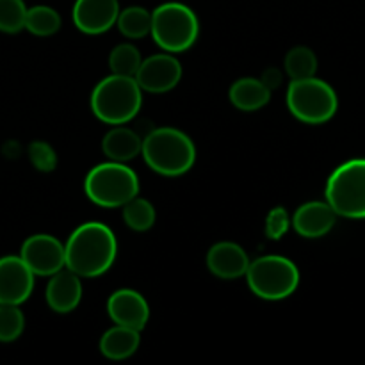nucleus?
Returning a JSON list of instances; mask_svg holds the SVG:
<instances>
[{"label": "nucleus", "instance_id": "f257e3e1", "mask_svg": "<svg viewBox=\"0 0 365 365\" xmlns=\"http://www.w3.org/2000/svg\"><path fill=\"white\" fill-rule=\"evenodd\" d=\"M118 242L113 230L98 221L75 228L64 245L66 267L81 278H96L113 267Z\"/></svg>", "mask_w": 365, "mask_h": 365}, {"label": "nucleus", "instance_id": "f03ea898", "mask_svg": "<svg viewBox=\"0 0 365 365\" xmlns=\"http://www.w3.org/2000/svg\"><path fill=\"white\" fill-rule=\"evenodd\" d=\"M143 157L150 170L164 177H178L195 166L196 146L178 128L160 127L143 138Z\"/></svg>", "mask_w": 365, "mask_h": 365}, {"label": "nucleus", "instance_id": "7ed1b4c3", "mask_svg": "<svg viewBox=\"0 0 365 365\" xmlns=\"http://www.w3.org/2000/svg\"><path fill=\"white\" fill-rule=\"evenodd\" d=\"M143 106V89L134 77L109 75L96 84L91 95V110L107 125H125L138 116Z\"/></svg>", "mask_w": 365, "mask_h": 365}, {"label": "nucleus", "instance_id": "20e7f679", "mask_svg": "<svg viewBox=\"0 0 365 365\" xmlns=\"http://www.w3.org/2000/svg\"><path fill=\"white\" fill-rule=\"evenodd\" d=\"M84 189L88 198L98 207L118 209L139 195V178L125 163L109 160L89 171Z\"/></svg>", "mask_w": 365, "mask_h": 365}, {"label": "nucleus", "instance_id": "39448f33", "mask_svg": "<svg viewBox=\"0 0 365 365\" xmlns=\"http://www.w3.org/2000/svg\"><path fill=\"white\" fill-rule=\"evenodd\" d=\"M153 41L170 53H180L191 48L200 34V24L195 11L180 2H166L152 13Z\"/></svg>", "mask_w": 365, "mask_h": 365}, {"label": "nucleus", "instance_id": "423d86ee", "mask_svg": "<svg viewBox=\"0 0 365 365\" xmlns=\"http://www.w3.org/2000/svg\"><path fill=\"white\" fill-rule=\"evenodd\" d=\"M245 277L250 291L267 302L289 298L299 285L298 266L280 255H266L253 260Z\"/></svg>", "mask_w": 365, "mask_h": 365}, {"label": "nucleus", "instance_id": "0eeeda50", "mask_svg": "<svg viewBox=\"0 0 365 365\" xmlns=\"http://www.w3.org/2000/svg\"><path fill=\"white\" fill-rule=\"evenodd\" d=\"M287 106L292 116L303 123L321 125L335 116L339 100L328 82L310 77L289 84Z\"/></svg>", "mask_w": 365, "mask_h": 365}, {"label": "nucleus", "instance_id": "6e6552de", "mask_svg": "<svg viewBox=\"0 0 365 365\" xmlns=\"http://www.w3.org/2000/svg\"><path fill=\"white\" fill-rule=\"evenodd\" d=\"M324 195L337 216L365 217V159L341 164L328 178Z\"/></svg>", "mask_w": 365, "mask_h": 365}, {"label": "nucleus", "instance_id": "1a4fd4ad", "mask_svg": "<svg viewBox=\"0 0 365 365\" xmlns=\"http://www.w3.org/2000/svg\"><path fill=\"white\" fill-rule=\"evenodd\" d=\"M20 257L34 273V277H52L57 271L66 267L64 245L48 234L31 235L21 245Z\"/></svg>", "mask_w": 365, "mask_h": 365}, {"label": "nucleus", "instance_id": "9d476101", "mask_svg": "<svg viewBox=\"0 0 365 365\" xmlns=\"http://www.w3.org/2000/svg\"><path fill=\"white\" fill-rule=\"evenodd\" d=\"M134 78L143 91L160 95L171 91L180 82L182 64L170 52L155 53L143 61Z\"/></svg>", "mask_w": 365, "mask_h": 365}, {"label": "nucleus", "instance_id": "9b49d317", "mask_svg": "<svg viewBox=\"0 0 365 365\" xmlns=\"http://www.w3.org/2000/svg\"><path fill=\"white\" fill-rule=\"evenodd\" d=\"M34 289V273L21 257L0 259V305H21Z\"/></svg>", "mask_w": 365, "mask_h": 365}, {"label": "nucleus", "instance_id": "f8f14e48", "mask_svg": "<svg viewBox=\"0 0 365 365\" xmlns=\"http://www.w3.org/2000/svg\"><path fill=\"white\" fill-rule=\"evenodd\" d=\"M118 0H77L73 6V24L84 34H103L118 20Z\"/></svg>", "mask_w": 365, "mask_h": 365}, {"label": "nucleus", "instance_id": "ddd939ff", "mask_svg": "<svg viewBox=\"0 0 365 365\" xmlns=\"http://www.w3.org/2000/svg\"><path fill=\"white\" fill-rule=\"evenodd\" d=\"M107 314L114 324L141 331L150 317V309L143 294L132 289H120L107 299Z\"/></svg>", "mask_w": 365, "mask_h": 365}, {"label": "nucleus", "instance_id": "4468645a", "mask_svg": "<svg viewBox=\"0 0 365 365\" xmlns=\"http://www.w3.org/2000/svg\"><path fill=\"white\" fill-rule=\"evenodd\" d=\"M337 221V212L328 202L303 203L292 217V227L302 237L319 239L324 237L334 228Z\"/></svg>", "mask_w": 365, "mask_h": 365}, {"label": "nucleus", "instance_id": "2eb2a0df", "mask_svg": "<svg viewBox=\"0 0 365 365\" xmlns=\"http://www.w3.org/2000/svg\"><path fill=\"white\" fill-rule=\"evenodd\" d=\"M248 266V255L235 242H217L207 253V267L214 277L221 280H235L239 277H245Z\"/></svg>", "mask_w": 365, "mask_h": 365}, {"label": "nucleus", "instance_id": "dca6fc26", "mask_svg": "<svg viewBox=\"0 0 365 365\" xmlns=\"http://www.w3.org/2000/svg\"><path fill=\"white\" fill-rule=\"evenodd\" d=\"M82 299V282L78 274L63 267L50 277L46 285V303L53 312H73Z\"/></svg>", "mask_w": 365, "mask_h": 365}, {"label": "nucleus", "instance_id": "f3484780", "mask_svg": "<svg viewBox=\"0 0 365 365\" xmlns=\"http://www.w3.org/2000/svg\"><path fill=\"white\" fill-rule=\"evenodd\" d=\"M103 153L116 163H128L143 150V138L125 125H113L102 141Z\"/></svg>", "mask_w": 365, "mask_h": 365}, {"label": "nucleus", "instance_id": "a211bd4d", "mask_svg": "<svg viewBox=\"0 0 365 365\" xmlns=\"http://www.w3.org/2000/svg\"><path fill=\"white\" fill-rule=\"evenodd\" d=\"M141 344V334L134 328L116 324L100 339V351L109 360H125L134 355Z\"/></svg>", "mask_w": 365, "mask_h": 365}, {"label": "nucleus", "instance_id": "6ab92c4d", "mask_svg": "<svg viewBox=\"0 0 365 365\" xmlns=\"http://www.w3.org/2000/svg\"><path fill=\"white\" fill-rule=\"evenodd\" d=\"M271 100V89L260 78H239L230 88V102L239 110L253 113L262 109Z\"/></svg>", "mask_w": 365, "mask_h": 365}, {"label": "nucleus", "instance_id": "aec40b11", "mask_svg": "<svg viewBox=\"0 0 365 365\" xmlns=\"http://www.w3.org/2000/svg\"><path fill=\"white\" fill-rule=\"evenodd\" d=\"M116 25L125 38H146L150 34V29H152V13L146 11L145 7L130 6L127 9L120 11Z\"/></svg>", "mask_w": 365, "mask_h": 365}, {"label": "nucleus", "instance_id": "412c9836", "mask_svg": "<svg viewBox=\"0 0 365 365\" xmlns=\"http://www.w3.org/2000/svg\"><path fill=\"white\" fill-rule=\"evenodd\" d=\"M61 27V16L53 7L50 6H34L27 9V16H25V29L31 34L39 36V38H46L59 31Z\"/></svg>", "mask_w": 365, "mask_h": 365}, {"label": "nucleus", "instance_id": "4be33fe9", "mask_svg": "<svg viewBox=\"0 0 365 365\" xmlns=\"http://www.w3.org/2000/svg\"><path fill=\"white\" fill-rule=\"evenodd\" d=\"M155 209L148 200L134 196L123 205V220L128 228L135 232H146L155 225Z\"/></svg>", "mask_w": 365, "mask_h": 365}, {"label": "nucleus", "instance_id": "5701e85b", "mask_svg": "<svg viewBox=\"0 0 365 365\" xmlns=\"http://www.w3.org/2000/svg\"><path fill=\"white\" fill-rule=\"evenodd\" d=\"M285 71L292 81L316 77L317 57L309 46H294L285 56Z\"/></svg>", "mask_w": 365, "mask_h": 365}, {"label": "nucleus", "instance_id": "b1692460", "mask_svg": "<svg viewBox=\"0 0 365 365\" xmlns=\"http://www.w3.org/2000/svg\"><path fill=\"white\" fill-rule=\"evenodd\" d=\"M143 63V57L139 50L130 43H121L114 46L109 56V68L114 75H125V77H134L138 73L139 66Z\"/></svg>", "mask_w": 365, "mask_h": 365}, {"label": "nucleus", "instance_id": "393cba45", "mask_svg": "<svg viewBox=\"0 0 365 365\" xmlns=\"http://www.w3.org/2000/svg\"><path fill=\"white\" fill-rule=\"evenodd\" d=\"M27 9L24 0H0V31L14 34L25 29Z\"/></svg>", "mask_w": 365, "mask_h": 365}, {"label": "nucleus", "instance_id": "a878e982", "mask_svg": "<svg viewBox=\"0 0 365 365\" xmlns=\"http://www.w3.org/2000/svg\"><path fill=\"white\" fill-rule=\"evenodd\" d=\"M25 316L20 305H0V342H13L24 334Z\"/></svg>", "mask_w": 365, "mask_h": 365}, {"label": "nucleus", "instance_id": "bb28decb", "mask_svg": "<svg viewBox=\"0 0 365 365\" xmlns=\"http://www.w3.org/2000/svg\"><path fill=\"white\" fill-rule=\"evenodd\" d=\"M29 157L39 171H53L57 166V155L48 143L36 141L29 146Z\"/></svg>", "mask_w": 365, "mask_h": 365}, {"label": "nucleus", "instance_id": "cd10ccee", "mask_svg": "<svg viewBox=\"0 0 365 365\" xmlns=\"http://www.w3.org/2000/svg\"><path fill=\"white\" fill-rule=\"evenodd\" d=\"M289 225H291V220H289L287 210L284 207H274L266 217V235L273 241H278L287 234Z\"/></svg>", "mask_w": 365, "mask_h": 365}, {"label": "nucleus", "instance_id": "c85d7f7f", "mask_svg": "<svg viewBox=\"0 0 365 365\" xmlns=\"http://www.w3.org/2000/svg\"><path fill=\"white\" fill-rule=\"evenodd\" d=\"M262 82L267 86V88L273 89L280 84V75H278L277 70H269V71H266V75H264Z\"/></svg>", "mask_w": 365, "mask_h": 365}]
</instances>
